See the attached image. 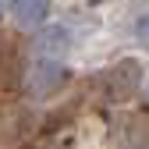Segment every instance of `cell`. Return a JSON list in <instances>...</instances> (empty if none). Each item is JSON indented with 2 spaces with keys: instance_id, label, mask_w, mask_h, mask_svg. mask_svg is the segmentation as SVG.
<instances>
[{
  "instance_id": "9",
  "label": "cell",
  "mask_w": 149,
  "mask_h": 149,
  "mask_svg": "<svg viewBox=\"0 0 149 149\" xmlns=\"http://www.w3.org/2000/svg\"><path fill=\"white\" fill-rule=\"evenodd\" d=\"M146 92H149V82H146Z\"/></svg>"
},
{
  "instance_id": "3",
  "label": "cell",
  "mask_w": 149,
  "mask_h": 149,
  "mask_svg": "<svg viewBox=\"0 0 149 149\" xmlns=\"http://www.w3.org/2000/svg\"><path fill=\"white\" fill-rule=\"evenodd\" d=\"M121 149H149V114H128L121 124Z\"/></svg>"
},
{
  "instance_id": "2",
  "label": "cell",
  "mask_w": 149,
  "mask_h": 149,
  "mask_svg": "<svg viewBox=\"0 0 149 149\" xmlns=\"http://www.w3.org/2000/svg\"><path fill=\"white\" fill-rule=\"evenodd\" d=\"M107 82H110V92H114L117 100L135 96V92L142 89V82H146V78H142V64L132 61V57H124V61H117L114 68H110Z\"/></svg>"
},
{
  "instance_id": "4",
  "label": "cell",
  "mask_w": 149,
  "mask_h": 149,
  "mask_svg": "<svg viewBox=\"0 0 149 149\" xmlns=\"http://www.w3.org/2000/svg\"><path fill=\"white\" fill-rule=\"evenodd\" d=\"M11 14L22 29H32L50 14V0H11Z\"/></svg>"
},
{
  "instance_id": "7",
  "label": "cell",
  "mask_w": 149,
  "mask_h": 149,
  "mask_svg": "<svg viewBox=\"0 0 149 149\" xmlns=\"http://www.w3.org/2000/svg\"><path fill=\"white\" fill-rule=\"evenodd\" d=\"M4 7H7V11H11V0H0V11H4Z\"/></svg>"
},
{
  "instance_id": "8",
  "label": "cell",
  "mask_w": 149,
  "mask_h": 149,
  "mask_svg": "<svg viewBox=\"0 0 149 149\" xmlns=\"http://www.w3.org/2000/svg\"><path fill=\"white\" fill-rule=\"evenodd\" d=\"M89 4H103V0H89Z\"/></svg>"
},
{
  "instance_id": "1",
  "label": "cell",
  "mask_w": 149,
  "mask_h": 149,
  "mask_svg": "<svg viewBox=\"0 0 149 149\" xmlns=\"http://www.w3.org/2000/svg\"><path fill=\"white\" fill-rule=\"evenodd\" d=\"M64 82H68V71L57 61H36L25 71V85H29L32 96H53Z\"/></svg>"
},
{
  "instance_id": "5",
  "label": "cell",
  "mask_w": 149,
  "mask_h": 149,
  "mask_svg": "<svg viewBox=\"0 0 149 149\" xmlns=\"http://www.w3.org/2000/svg\"><path fill=\"white\" fill-rule=\"evenodd\" d=\"M39 46H43L46 53H68L71 36H68L64 29H46V32H43V39H39Z\"/></svg>"
},
{
  "instance_id": "6",
  "label": "cell",
  "mask_w": 149,
  "mask_h": 149,
  "mask_svg": "<svg viewBox=\"0 0 149 149\" xmlns=\"http://www.w3.org/2000/svg\"><path fill=\"white\" fill-rule=\"evenodd\" d=\"M135 36H139V39H142V43L149 46V14H142V22L135 25Z\"/></svg>"
}]
</instances>
